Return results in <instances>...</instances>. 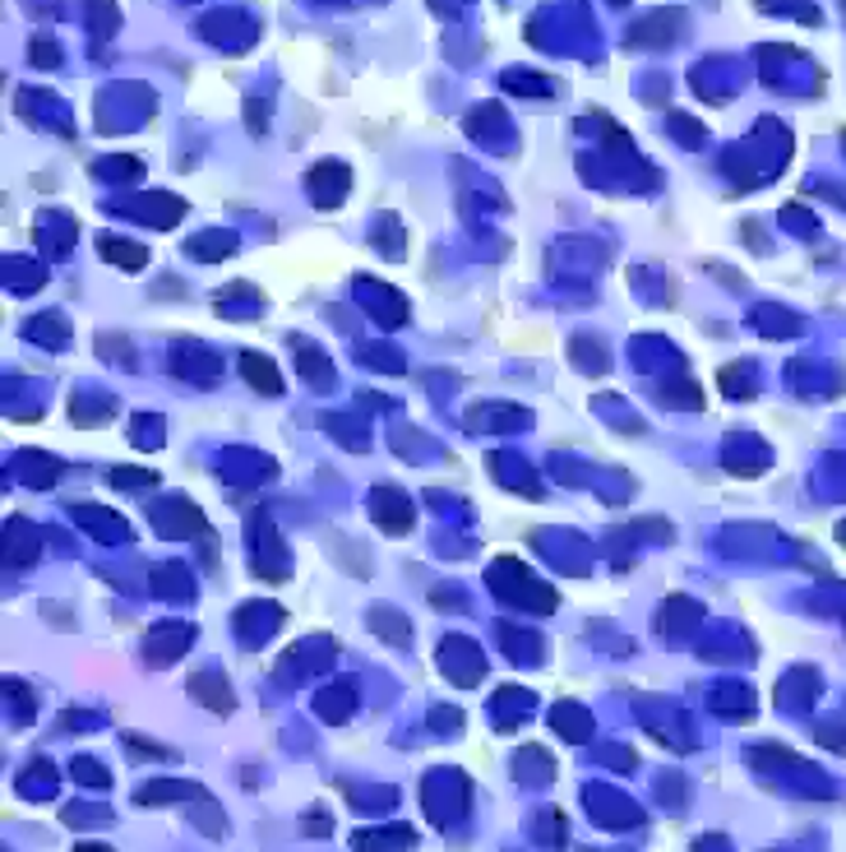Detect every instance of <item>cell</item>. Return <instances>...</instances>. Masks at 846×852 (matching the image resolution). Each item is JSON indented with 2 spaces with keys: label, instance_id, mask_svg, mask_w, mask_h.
I'll return each instance as SVG.
<instances>
[{
  "label": "cell",
  "instance_id": "cell-1",
  "mask_svg": "<svg viewBox=\"0 0 846 852\" xmlns=\"http://www.w3.org/2000/svg\"><path fill=\"white\" fill-rule=\"evenodd\" d=\"M240 371H246V380L255 384V390L259 394H277L282 390V380H277V371L259 357V353H246V357H240Z\"/></svg>",
  "mask_w": 846,
  "mask_h": 852
},
{
  "label": "cell",
  "instance_id": "cell-2",
  "mask_svg": "<svg viewBox=\"0 0 846 852\" xmlns=\"http://www.w3.org/2000/svg\"><path fill=\"white\" fill-rule=\"evenodd\" d=\"M102 255H107V260H116V264H130V269H139V264L148 260L144 251H120V246H116V237H102Z\"/></svg>",
  "mask_w": 846,
  "mask_h": 852
},
{
  "label": "cell",
  "instance_id": "cell-3",
  "mask_svg": "<svg viewBox=\"0 0 846 852\" xmlns=\"http://www.w3.org/2000/svg\"><path fill=\"white\" fill-rule=\"evenodd\" d=\"M74 852H111V847H98V843H79Z\"/></svg>",
  "mask_w": 846,
  "mask_h": 852
},
{
  "label": "cell",
  "instance_id": "cell-4",
  "mask_svg": "<svg viewBox=\"0 0 846 852\" xmlns=\"http://www.w3.org/2000/svg\"><path fill=\"white\" fill-rule=\"evenodd\" d=\"M837 542H841V547H846V524H837Z\"/></svg>",
  "mask_w": 846,
  "mask_h": 852
}]
</instances>
